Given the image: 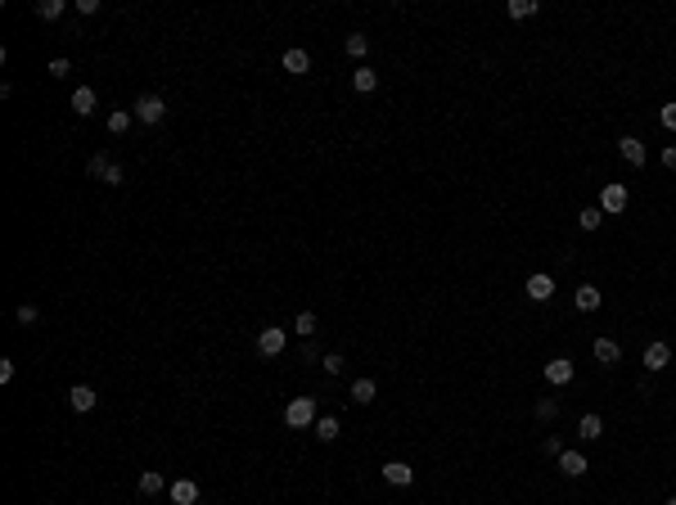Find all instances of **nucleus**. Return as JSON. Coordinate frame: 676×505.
<instances>
[{"mask_svg":"<svg viewBox=\"0 0 676 505\" xmlns=\"http://www.w3.org/2000/svg\"><path fill=\"white\" fill-rule=\"evenodd\" d=\"M284 424L289 428H311L316 424V402H311V397H293V402L284 406Z\"/></svg>","mask_w":676,"mask_h":505,"instance_id":"nucleus-1","label":"nucleus"},{"mask_svg":"<svg viewBox=\"0 0 676 505\" xmlns=\"http://www.w3.org/2000/svg\"><path fill=\"white\" fill-rule=\"evenodd\" d=\"M131 118H136V122H145V127L163 122V118H167V104H163V95H140V100H136V109H131Z\"/></svg>","mask_w":676,"mask_h":505,"instance_id":"nucleus-2","label":"nucleus"},{"mask_svg":"<svg viewBox=\"0 0 676 505\" xmlns=\"http://www.w3.org/2000/svg\"><path fill=\"white\" fill-rule=\"evenodd\" d=\"M627 203H631V194H627V185H618V180H608V185L599 189V212L618 217V212H627Z\"/></svg>","mask_w":676,"mask_h":505,"instance_id":"nucleus-3","label":"nucleus"},{"mask_svg":"<svg viewBox=\"0 0 676 505\" xmlns=\"http://www.w3.org/2000/svg\"><path fill=\"white\" fill-rule=\"evenodd\" d=\"M284 348H289V339H284L280 325H266L262 334H257V352H262V357H280Z\"/></svg>","mask_w":676,"mask_h":505,"instance_id":"nucleus-4","label":"nucleus"},{"mask_svg":"<svg viewBox=\"0 0 676 505\" xmlns=\"http://www.w3.org/2000/svg\"><path fill=\"white\" fill-rule=\"evenodd\" d=\"M546 384H555V388L573 384V361H568V357H555V361H546Z\"/></svg>","mask_w":676,"mask_h":505,"instance_id":"nucleus-5","label":"nucleus"},{"mask_svg":"<svg viewBox=\"0 0 676 505\" xmlns=\"http://www.w3.org/2000/svg\"><path fill=\"white\" fill-rule=\"evenodd\" d=\"M618 154H622L631 167H645V158H650V154H645V140H640V136H622V140H618Z\"/></svg>","mask_w":676,"mask_h":505,"instance_id":"nucleus-6","label":"nucleus"},{"mask_svg":"<svg viewBox=\"0 0 676 505\" xmlns=\"http://www.w3.org/2000/svg\"><path fill=\"white\" fill-rule=\"evenodd\" d=\"M384 479L393 483V488H411V483H415V469L406 460H388L384 465Z\"/></svg>","mask_w":676,"mask_h":505,"instance_id":"nucleus-7","label":"nucleus"},{"mask_svg":"<svg viewBox=\"0 0 676 505\" xmlns=\"http://www.w3.org/2000/svg\"><path fill=\"white\" fill-rule=\"evenodd\" d=\"M528 298L532 302H550L555 298V280H550V275H528Z\"/></svg>","mask_w":676,"mask_h":505,"instance_id":"nucleus-8","label":"nucleus"},{"mask_svg":"<svg viewBox=\"0 0 676 505\" xmlns=\"http://www.w3.org/2000/svg\"><path fill=\"white\" fill-rule=\"evenodd\" d=\"M668 361H672L668 343H650V348H645V370H668Z\"/></svg>","mask_w":676,"mask_h":505,"instance_id":"nucleus-9","label":"nucleus"},{"mask_svg":"<svg viewBox=\"0 0 676 505\" xmlns=\"http://www.w3.org/2000/svg\"><path fill=\"white\" fill-rule=\"evenodd\" d=\"M68 402H72V411H95V402H100V393H95L91 384H77L68 393Z\"/></svg>","mask_w":676,"mask_h":505,"instance_id":"nucleus-10","label":"nucleus"},{"mask_svg":"<svg viewBox=\"0 0 676 505\" xmlns=\"http://www.w3.org/2000/svg\"><path fill=\"white\" fill-rule=\"evenodd\" d=\"M559 469H564L568 479H582V474L591 469V465H586V456H582V451H564V456H559Z\"/></svg>","mask_w":676,"mask_h":505,"instance_id":"nucleus-11","label":"nucleus"},{"mask_svg":"<svg viewBox=\"0 0 676 505\" xmlns=\"http://www.w3.org/2000/svg\"><path fill=\"white\" fill-rule=\"evenodd\" d=\"M72 113H77V118H91L95 113V91L91 86H77V91H72Z\"/></svg>","mask_w":676,"mask_h":505,"instance_id":"nucleus-12","label":"nucleus"},{"mask_svg":"<svg viewBox=\"0 0 676 505\" xmlns=\"http://www.w3.org/2000/svg\"><path fill=\"white\" fill-rule=\"evenodd\" d=\"M171 501H176V505H194L198 501V483L176 479V483H171Z\"/></svg>","mask_w":676,"mask_h":505,"instance_id":"nucleus-13","label":"nucleus"},{"mask_svg":"<svg viewBox=\"0 0 676 505\" xmlns=\"http://www.w3.org/2000/svg\"><path fill=\"white\" fill-rule=\"evenodd\" d=\"M577 433H582L586 442H595V437H604V420H599L595 411H586L582 420H577Z\"/></svg>","mask_w":676,"mask_h":505,"instance_id":"nucleus-14","label":"nucleus"},{"mask_svg":"<svg viewBox=\"0 0 676 505\" xmlns=\"http://www.w3.org/2000/svg\"><path fill=\"white\" fill-rule=\"evenodd\" d=\"M595 361H604V366H618V361H622V348H618L613 339H595Z\"/></svg>","mask_w":676,"mask_h":505,"instance_id":"nucleus-15","label":"nucleus"},{"mask_svg":"<svg viewBox=\"0 0 676 505\" xmlns=\"http://www.w3.org/2000/svg\"><path fill=\"white\" fill-rule=\"evenodd\" d=\"M163 488H167V479L158 469H145V474H140V497H158Z\"/></svg>","mask_w":676,"mask_h":505,"instance_id":"nucleus-16","label":"nucleus"},{"mask_svg":"<svg viewBox=\"0 0 676 505\" xmlns=\"http://www.w3.org/2000/svg\"><path fill=\"white\" fill-rule=\"evenodd\" d=\"M307 68H311V54H307V50H289V54H284V72H293V77H302Z\"/></svg>","mask_w":676,"mask_h":505,"instance_id":"nucleus-17","label":"nucleus"},{"mask_svg":"<svg viewBox=\"0 0 676 505\" xmlns=\"http://www.w3.org/2000/svg\"><path fill=\"white\" fill-rule=\"evenodd\" d=\"M352 86H356L361 95H370V91H375V86H379V72H375V68H365V63H361V68L352 72Z\"/></svg>","mask_w":676,"mask_h":505,"instance_id":"nucleus-18","label":"nucleus"},{"mask_svg":"<svg viewBox=\"0 0 676 505\" xmlns=\"http://www.w3.org/2000/svg\"><path fill=\"white\" fill-rule=\"evenodd\" d=\"M375 393H379L375 379H356V384H352V402H356V406H370V402H375Z\"/></svg>","mask_w":676,"mask_h":505,"instance_id":"nucleus-19","label":"nucleus"},{"mask_svg":"<svg viewBox=\"0 0 676 505\" xmlns=\"http://www.w3.org/2000/svg\"><path fill=\"white\" fill-rule=\"evenodd\" d=\"M599 307V289L595 284H582V289H577V311H595Z\"/></svg>","mask_w":676,"mask_h":505,"instance_id":"nucleus-20","label":"nucleus"},{"mask_svg":"<svg viewBox=\"0 0 676 505\" xmlns=\"http://www.w3.org/2000/svg\"><path fill=\"white\" fill-rule=\"evenodd\" d=\"M86 171H91L95 180H104V176H109V171H113V158H109V154H95L91 163H86Z\"/></svg>","mask_w":676,"mask_h":505,"instance_id":"nucleus-21","label":"nucleus"},{"mask_svg":"<svg viewBox=\"0 0 676 505\" xmlns=\"http://www.w3.org/2000/svg\"><path fill=\"white\" fill-rule=\"evenodd\" d=\"M316 437H320V442H334V437H338V420H334V415L316 420Z\"/></svg>","mask_w":676,"mask_h":505,"instance_id":"nucleus-22","label":"nucleus"},{"mask_svg":"<svg viewBox=\"0 0 676 505\" xmlns=\"http://www.w3.org/2000/svg\"><path fill=\"white\" fill-rule=\"evenodd\" d=\"M293 329H298L302 339H311V334H316V311H298V320H293Z\"/></svg>","mask_w":676,"mask_h":505,"instance_id":"nucleus-23","label":"nucleus"},{"mask_svg":"<svg viewBox=\"0 0 676 505\" xmlns=\"http://www.w3.org/2000/svg\"><path fill=\"white\" fill-rule=\"evenodd\" d=\"M36 14H41L45 23H54V18H63V0H41V5H36Z\"/></svg>","mask_w":676,"mask_h":505,"instance_id":"nucleus-24","label":"nucleus"},{"mask_svg":"<svg viewBox=\"0 0 676 505\" xmlns=\"http://www.w3.org/2000/svg\"><path fill=\"white\" fill-rule=\"evenodd\" d=\"M537 0H510V18H532V14H537Z\"/></svg>","mask_w":676,"mask_h":505,"instance_id":"nucleus-25","label":"nucleus"},{"mask_svg":"<svg viewBox=\"0 0 676 505\" xmlns=\"http://www.w3.org/2000/svg\"><path fill=\"white\" fill-rule=\"evenodd\" d=\"M577 222H582V231H599L604 212H599V208H582V212H577Z\"/></svg>","mask_w":676,"mask_h":505,"instance_id":"nucleus-26","label":"nucleus"},{"mask_svg":"<svg viewBox=\"0 0 676 505\" xmlns=\"http://www.w3.org/2000/svg\"><path fill=\"white\" fill-rule=\"evenodd\" d=\"M109 131H113V136H122V131H131V113H127V109L109 113Z\"/></svg>","mask_w":676,"mask_h":505,"instance_id":"nucleus-27","label":"nucleus"},{"mask_svg":"<svg viewBox=\"0 0 676 505\" xmlns=\"http://www.w3.org/2000/svg\"><path fill=\"white\" fill-rule=\"evenodd\" d=\"M555 415H559V402H555V397H541V402H537V420H555Z\"/></svg>","mask_w":676,"mask_h":505,"instance_id":"nucleus-28","label":"nucleus"},{"mask_svg":"<svg viewBox=\"0 0 676 505\" xmlns=\"http://www.w3.org/2000/svg\"><path fill=\"white\" fill-rule=\"evenodd\" d=\"M365 50H370V41H365L361 32H352V36H347V54H352V59H361Z\"/></svg>","mask_w":676,"mask_h":505,"instance_id":"nucleus-29","label":"nucleus"},{"mask_svg":"<svg viewBox=\"0 0 676 505\" xmlns=\"http://www.w3.org/2000/svg\"><path fill=\"white\" fill-rule=\"evenodd\" d=\"M14 316H18V325H36V316H41V311H36L32 302H23V307H18Z\"/></svg>","mask_w":676,"mask_h":505,"instance_id":"nucleus-30","label":"nucleus"},{"mask_svg":"<svg viewBox=\"0 0 676 505\" xmlns=\"http://www.w3.org/2000/svg\"><path fill=\"white\" fill-rule=\"evenodd\" d=\"M659 122H663L668 131H676V100H672V104H663V109H659Z\"/></svg>","mask_w":676,"mask_h":505,"instance_id":"nucleus-31","label":"nucleus"},{"mask_svg":"<svg viewBox=\"0 0 676 505\" xmlns=\"http://www.w3.org/2000/svg\"><path fill=\"white\" fill-rule=\"evenodd\" d=\"M320 366H325V375H343V357H338V352H329V357H320Z\"/></svg>","mask_w":676,"mask_h":505,"instance_id":"nucleus-32","label":"nucleus"},{"mask_svg":"<svg viewBox=\"0 0 676 505\" xmlns=\"http://www.w3.org/2000/svg\"><path fill=\"white\" fill-rule=\"evenodd\" d=\"M68 72H72L68 59H50V77H68Z\"/></svg>","mask_w":676,"mask_h":505,"instance_id":"nucleus-33","label":"nucleus"},{"mask_svg":"<svg viewBox=\"0 0 676 505\" xmlns=\"http://www.w3.org/2000/svg\"><path fill=\"white\" fill-rule=\"evenodd\" d=\"M122 180H127V171H122L118 163H113V171H109V176H104V185H122Z\"/></svg>","mask_w":676,"mask_h":505,"instance_id":"nucleus-34","label":"nucleus"},{"mask_svg":"<svg viewBox=\"0 0 676 505\" xmlns=\"http://www.w3.org/2000/svg\"><path fill=\"white\" fill-rule=\"evenodd\" d=\"M663 167H668V171H676V145H668V149H663Z\"/></svg>","mask_w":676,"mask_h":505,"instance_id":"nucleus-35","label":"nucleus"},{"mask_svg":"<svg viewBox=\"0 0 676 505\" xmlns=\"http://www.w3.org/2000/svg\"><path fill=\"white\" fill-rule=\"evenodd\" d=\"M668 505H676V497H672V501H668Z\"/></svg>","mask_w":676,"mask_h":505,"instance_id":"nucleus-36","label":"nucleus"}]
</instances>
